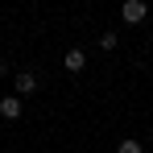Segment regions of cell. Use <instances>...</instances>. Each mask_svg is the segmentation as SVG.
Returning a JSON list of instances; mask_svg holds the SVG:
<instances>
[{
	"label": "cell",
	"instance_id": "1",
	"mask_svg": "<svg viewBox=\"0 0 153 153\" xmlns=\"http://www.w3.org/2000/svg\"><path fill=\"white\" fill-rule=\"evenodd\" d=\"M33 91H37V75L33 71H21L17 75V95H33Z\"/></svg>",
	"mask_w": 153,
	"mask_h": 153
},
{
	"label": "cell",
	"instance_id": "2",
	"mask_svg": "<svg viewBox=\"0 0 153 153\" xmlns=\"http://www.w3.org/2000/svg\"><path fill=\"white\" fill-rule=\"evenodd\" d=\"M120 13H124V21H145V13H149V8H145V0H128Z\"/></svg>",
	"mask_w": 153,
	"mask_h": 153
},
{
	"label": "cell",
	"instance_id": "3",
	"mask_svg": "<svg viewBox=\"0 0 153 153\" xmlns=\"http://www.w3.org/2000/svg\"><path fill=\"white\" fill-rule=\"evenodd\" d=\"M0 116H4V120H17V116H21V100H17V95H4V100H0Z\"/></svg>",
	"mask_w": 153,
	"mask_h": 153
},
{
	"label": "cell",
	"instance_id": "4",
	"mask_svg": "<svg viewBox=\"0 0 153 153\" xmlns=\"http://www.w3.org/2000/svg\"><path fill=\"white\" fill-rule=\"evenodd\" d=\"M83 66H87V54H83V50H71V54H66V71H75V75H79Z\"/></svg>",
	"mask_w": 153,
	"mask_h": 153
},
{
	"label": "cell",
	"instance_id": "5",
	"mask_svg": "<svg viewBox=\"0 0 153 153\" xmlns=\"http://www.w3.org/2000/svg\"><path fill=\"white\" fill-rule=\"evenodd\" d=\"M120 153H141V141H120Z\"/></svg>",
	"mask_w": 153,
	"mask_h": 153
},
{
	"label": "cell",
	"instance_id": "6",
	"mask_svg": "<svg viewBox=\"0 0 153 153\" xmlns=\"http://www.w3.org/2000/svg\"><path fill=\"white\" fill-rule=\"evenodd\" d=\"M4 75H8V62H4V58H0V79H4Z\"/></svg>",
	"mask_w": 153,
	"mask_h": 153
}]
</instances>
